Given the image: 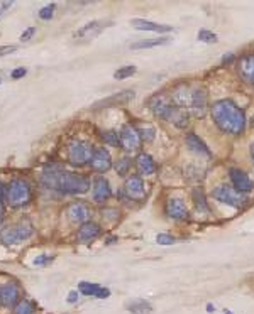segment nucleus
<instances>
[{"label":"nucleus","mask_w":254,"mask_h":314,"mask_svg":"<svg viewBox=\"0 0 254 314\" xmlns=\"http://www.w3.org/2000/svg\"><path fill=\"white\" fill-rule=\"evenodd\" d=\"M212 117L219 125V129L230 135H239L246 129L244 112L230 100H221L212 105Z\"/></svg>","instance_id":"nucleus-1"},{"label":"nucleus","mask_w":254,"mask_h":314,"mask_svg":"<svg viewBox=\"0 0 254 314\" xmlns=\"http://www.w3.org/2000/svg\"><path fill=\"white\" fill-rule=\"evenodd\" d=\"M43 183L48 188L60 189L68 194H83L90 188V179L75 172H44Z\"/></svg>","instance_id":"nucleus-2"},{"label":"nucleus","mask_w":254,"mask_h":314,"mask_svg":"<svg viewBox=\"0 0 254 314\" xmlns=\"http://www.w3.org/2000/svg\"><path fill=\"white\" fill-rule=\"evenodd\" d=\"M31 200V186L24 179H14L9 184L7 203L10 206H22Z\"/></svg>","instance_id":"nucleus-3"},{"label":"nucleus","mask_w":254,"mask_h":314,"mask_svg":"<svg viewBox=\"0 0 254 314\" xmlns=\"http://www.w3.org/2000/svg\"><path fill=\"white\" fill-rule=\"evenodd\" d=\"M32 223L29 220H21L19 223L10 226V228H5L2 233H0V240L4 243H21L27 240L29 237L32 235Z\"/></svg>","instance_id":"nucleus-4"},{"label":"nucleus","mask_w":254,"mask_h":314,"mask_svg":"<svg viewBox=\"0 0 254 314\" xmlns=\"http://www.w3.org/2000/svg\"><path fill=\"white\" fill-rule=\"evenodd\" d=\"M213 198L222 203H226L229 206H234V208H242L246 205L247 198L244 193H241L234 188V186H227V184H221L213 189Z\"/></svg>","instance_id":"nucleus-5"},{"label":"nucleus","mask_w":254,"mask_h":314,"mask_svg":"<svg viewBox=\"0 0 254 314\" xmlns=\"http://www.w3.org/2000/svg\"><path fill=\"white\" fill-rule=\"evenodd\" d=\"M94 152V145L83 141H75L68 147V157H70V162L75 166H83L86 162H90Z\"/></svg>","instance_id":"nucleus-6"},{"label":"nucleus","mask_w":254,"mask_h":314,"mask_svg":"<svg viewBox=\"0 0 254 314\" xmlns=\"http://www.w3.org/2000/svg\"><path fill=\"white\" fill-rule=\"evenodd\" d=\"M149 108H151V112L156 115V117L163 119V120H168L170 113L173 112V108L176 107L175 103H173L171 96L170 95H165V93H158V95H154L149 98Z\"/></svg>","instance_id":"nucleus-7"},{"label":"nucleus","mask_w":254,"mask_h":314,"mask_svg":"<svg viewBox=\"0 0 254 314\" xmlns=\"http://www.w3.org/2000/svg\"><path fill=\"white\" fill-rule=\"evenodd\" d=\"M119 144L125 152H134L141 145V135L137 129L132 125H124L122 130L119 132Z\"/></svg>","instance_id":"nucleus-8"},{"label":"nucleus","mask_w":254,"mask_h":314,"mask_svg":"<svg viewBox=\"0 0 254 314\" xmlns=\"http://www.w3.org/2000/svg\"><path fill=\"white\" fill-rule=\"evenodd\" d=\"M111 22L107 21H94V22H88V24H85L80 31L75 32L73 39L77 41V43H88V41L95 39L99 34L105 29Z\"/></svg>","instance_id":"nucleus-9"},{"label":"nucleus","mask_w":254,"mask_h":314,"mask_svg":"<svg viewBox=\"0 0 254 314\" xmlns=\"http://www.w3.org/2000/svg\"><path fill=\"white\" fill-rule=\"evenodd\" d=\"M124 191H125V194L131 198V200H136V201H142L144 196H146V188H144V183H142V179L139 176L127 178Z\"/></svg>","instance_id":"nucleus-10"},{"label":"nucleus","mask_w":254,"mask_h":314,"mask_svg":"<svg viewBox=\"0 0 254 314\" xmlns=\"http://www.w3.org/2000/svg\"><path fill=\"white\" fill-rule=\"evenodd\" d=\"M92 169L99 171V172H105L112 167V157L108 154L107 149H95L94 155H92L90 161Z\"/></svg>","instance_id":"nucleus-11"},{"label":"nucleus","mask_w":254,"mask_h":314,"mask_svg":"<svg viewBox=\"0 0 254 314\" xmlns=\"http://www.w3.org/2000/svg\"><path fill=\"white\" fill-rule=\"evenodd\" d=\"M230 181H232V186L241 193H249V191L254 189V183L249 179L246 172H242L241 169H230Z\"/></svg>","instance_id":"nucleus-12"},{"label":"nucleus","mask_w":254,"mask_h":314,"mask_svg":"<svg viewBox=\"0 0 254 314\" xmlns=\"http://www.w3.org/2000/svg\"><path fill=\"white\" fill-rule=\"evenodd\" d=\"M92 217L90 208L83 205V203H73V205L68 208V218H70L71 223H86L88 218Z\"/></svg>","instance_id":"nucleus-13"},{"label":"nucleus","mask_w":254,"mask_h":314,"mask_svg":"<svg viewBox=\"0 0 254 314\" xmlns=\"http://www.w3.org/2000/svg\"><path fill=\"white\" fill-rule=\"evenodd\" d=\"M166 214L173 220H183V218H187L188 208L180 198H171V200H168V203H166Z\"/></svg>","instance_id":"nucleus-14"},{"label":"nucleus","mask_w":254,"mask_h":314,"mask_svg":"<svg viewBox=\"0 0 254 314\" xmlns=\"http://www.w3.org/2000/svg\"><path fill=\"white\" fill-rule=\"evenodd\" d=\"M17 299H19V289L15 284H5L0 287V304L4 307L17 306Z\"/></svg>","instance_id":"nucleus-15"},{"label":"nucleus","mask_w":254,"mask_h":314,"mask_svg":"<svg viewBox=\"0 0 254 314\" xmlns=\"http://www.w3.org/2000/svg\"><path fill=\"white\" fill-rule=\"evenodd\" d=\"M238 69H239V74H241L242 80L254 85V54L242 56L239 60Z\"/></svg>","instance_id":"nucleus-16"},{"label":"nucleus","mask_w":254,"mask_h":314,"mask_svg":"<svg viewBox=\"0 0 254 314\" xmlns=\"http://www.w3.org/2000/svg\"><path fill=\"white\" fill-rule=\"evenodd\" d=\"M112 194V191H111V186H108L107 183V179L105 178H95V181H94V200L97 203H103V201H107L108 198H111Z\"/></svg>","instance_id":"nucleus-17"},{"label":"nucleus","mask_w":254,"mask_h":314,"mask_svg":"<svg viewBox=\"0 0 254 314\" xmlns=\"http://www.w3.org/2000/svg\"><path fill=\"white\" fill-rule=\"evenodd\" d=\"M100 235V226L97 225V223H92V222H86L83 223L82 226H80V230H78V242H82V243H88L92 240H95L97 237Z\"/></svg>","instance_id":"nucleus-18"},{"label":"nucleus","mask_w":254,"mask_h":314,"mask_svg":"<svg viewBox=\"0 0 254 314\" xmlns=\"http://www.w3.org/2000/svg\"><path fill=\"white\" fill-rule=\"evenodd\" d=\"M205 112H207V91L197 86V95H195L193 105L188 113H192L193 117H204Z\"/></svg>","instance_id":"nucleus-19"},{"label":"nucleus","mask_w":254,"mask_h":314,"mask_svg":"<svg viewBox=\"0 0 254 314\" xmlns=\"http://www.w3.org/2000/svg\"><path fill=\"white\" fill-rule=\"evenodd\" d=\"M131 24L134 26L137 31H153V32H171V26H163V24H156L151 21H144V19H132Z\"/></svg>","instance_id":"nucleus-20"},{"label":"nucleus","mask_w":254,"mask_h":314,"mask_svg":"<svg viewBox=\"0 0 254 314\" xmlns=\"http://www.w3.org/2000/svg\"><path fill=\"white\" fill-rule=\"evenodd\" d=\"M125 309L132 314H151L153 306L146 299H129L125 302Z\"/></svg>","instance_id":"nucleus-21"},{"label":"nucleus","mask_w":254,"mask_h":314,"mask_svg":"<svg viewBox=\"0 0 254 314\" xmlns=\"http://www.w3.org/2000/svg\"><path fill=\"white\" fill-rule=\"evenodd\" d=\"M166 122H171V124H175L178 129H185V127L188 125V122H190V113L187 112V110L180 108V107H175Z\"/></svg>","instance_id":"nucleus-22"},{"label":"nucleus","mask_w":254,"mask_h":314,"mask_svg":"<svg viewBox=\"0 0 254 314\" xmlns=\"http://www.w3.org/2000/svg\"><path fill=\"white\" fill-rule=\"evenodd\" d=\"M136 166H137V169H139V172L144 174V176L154 174V171H156V164H154L153 157L149 154H139V155H137Z\"/></svg>","instance_id":"nucleus-23"},{"label":"nucleus","mask_w":254,"mask_h":314,"mask_svg":"<svg viewBox=\"0 0 254 314\" xmlns=\"http://www.w3.org/2000/svg\"><path fill=\"white\" fill-rule=\"evenodd\" d=\"M187 145L193 150V152L202 154V155H210L209 147H207L204 141H202L198 135H195V133H188L187 135Z\"/></svg>","instance_id":"nucleus-24"},{"label":"nucleus","mask_w":254,"mask_h":314,"mask_svg":"<svg viewBox=\"0 0 254 314\" xmlns=\"http://www.w3.org/2000/svg\"><path fill=\"white\" fill-rule=\"evenodd\" d=\"M168 37H161V39H151V41H141V43H132L131 49H148V48H158V46L168 44Z\"/></svg>","instance_id":"nucleus-25"},{"label":"nucleus","mask_w":254,"mask_h":314,"mask_svg":"<svg viewBox=\"0 0 254 314\" xmlns=\"http://www.w3.org/2000/svg\"><path fill=\"white\" fill-rule=\"evenodd\" d=\"M78 289L80 292L83 296H97V292L100 290V286H97V284H92V282H80L78 284Z\"/></svg>","instance_id":"nucleus-26"},{"label":"nucleus","mask_w":254,"mask_h":314,"mask_svg":"<svg viewBox=\"0 0 254 314\" xmlns=\"http://www.w3.org/2000/svg\"><path fill=\"white\" fill-rule=\"evenodd\" d=\"M134 73H136V66L127 65V66L119 68L117 71L114 73V78H115V80H125V78L132 76V74H134Z\"/></svg>","instance_id":"nucleus-27"},{"label":"nucleus","mask_w":254,"mask_h":314,"mask_svg":"<svg viewBox=\"0 0 254 314\" xmlns=\"http://www.w3.org/2000/svg\"><path fill=\"white\" fill-rule=\"evenodd\" d=\"M131 167V161L127 159V157H122V159H119L117 162H115V171H117L120 176H125L127 171H129Z\"/></svg>","instance_id":"nucleus-28"},{"label":"nucleus","mask_w":254,"mask_h":314,"mask_svg":"<svg viewBox=\"0 0 254 314\" xmlns=\"http://www.w3.org/2000/svg\"><path fill=\"white\" fill-rule=\"evenodd\" d=\"M15 314H34V307L29 301H21L15 306Z\"/></svg>","instance_id":"nucleus-29"},{"label":"nucleus","mask_w":254,"mask_h":314,"mask_svg":"<svg viewBox=\"0 0 254 314\" xmlns=\"http://www.w3.org/2000/svg\"><path fill=\"white\" fill-rule=\"evenodd\" d=\"M198 39L204 41V43H217V36L210 31H205V29H202L198 32Z\"/></svg>","instance_id":"nucleus-30"},{"label":"nucleus","mask_w":254,"mask_h":314,"mask_svg":"<svg viewBox=\"0 0 254 314\" xmlns=\"http://www.w3.org/2000/svg\"><path fill=\"white\" fill-rule=\"evenodd\" d=\"M102 139L111 145H119V133L115 132H103Z\"/></svg>","instance_id":"nucleus-31"},{"label":"nucleus","mask_w":254,"mask_h":314,"mask_svg":"<svg viewBox=\"0 0 254 314\" xmlns=\"http://www.w3.org/2000/svg\"><path fill=\"white\" fill-rule=\"evenodd\" d=\"M156 242H158L159 245H173V243L176 242V238L171 237V235L161 233V235H158V238H156Z\"/></svg>","instance_id":"nucleus-32"},{"label":"nucleus","mask_w":254,"mask_h":314,"mask_svg":"<svg viewBox=\"0 0 254 314\" xmlns=\"http://www.w3.org/2000/svg\"><path fill=\"white\" fill-rule=\"evenodd\" d=\"M53 10H55V5H48V7L39 10V17H41L43 21H49L51 17H53Z\"/></svg>","instance_id":"nucleus-33"},{"label":"nucleus","mask_w":254,"mask_h":314,"mask_svg":"<svg viewBox=\"0 0 254 314\" xmlns=\"http://www.w3.org/2000/svg\"><path fill=\"white\" fill-rule=\"evenodd\" d=\"M139 135H142L144 141H148V142L153 141V139H154V129H153V127H144V129H141Z\"/></svg>","instance_id":"nucleus-34"},{"label":"nucleus","mask_w":254,"mask_h":314,"mask_svg":"<svg viewBox=\"0 0 254 314\" xmlns=\"http://www.w3.org/2000/svg\"><path fill=\"white\" fill-rule=\"evenodd\" d=\"M34 32H36V27H29V29H26V31L22 32L21 41H22V43H24V41H29V39H31V37L34 36Z\"/></svg>","instance_id":"nucleus-35"},{"label":"nucleus","mask_w":254,"mask_h":314,"mask_svg":"<svg viewBox=\"0 0 254 314\" xmlns=\"http://www.w3.org/2000/svg\"><path fill=\"white\" fill-rule=\"evenodd\" d=\"M193 196H195V200H197V206H198V208L202 206L204 209H207V206H205V200H204V194L200 193V196H198V191H195Z\"/></svg>","instance_id":"nucleus-36"},{"label":"nucleus","mask_w":254,"mask_h":314,"mask_svg":"<svg viewBox=\"0 0 254 314\" xmlns=\"http://www.w3.org/2000/svg\"><path fill=\"white\" fill-rule=\"evenodd\" d=\"M15 49H17L15 46H0V57L9 54V52H14Z\"/></svg>","instance_id":"nucleus-37"},{"label":"nucleus","mask_w":254,"mask_h":314,"mask_svg":"<svg viewBox=\"0 0 254 314\" xmlns=\"http://www.w3.org/2000/svg\"><path fill=\"white\" fill-rule=\"evenodd\" d=\"M26 69L24 68H17V69H14L12 71V80H19V78H22V76H26Z\"/></svg>","instance_id":"nucleus-38"},{"label":"nucleus","mask_w":254,"mask_h":314,"mask_svg":"<svg viewBox=\"0 0 254 314\" xmlns=\"http://www.w3.org/2000/svg\"><path fill=\"white\" fill-rule=\"evenodd\" d=\"M7 191H9V186H5L4 183H0V201L7 200Z\"/></svg>","instance_id":"nucleus-39"},{"label":"nucleus","mask_w":254,"mask_h":314,"mask_svg":"<svg viewBox=\"0 0 254 314\" xmlns=\"http://www.w3.org/2000/svg\"><path fill=\"white\" fill-rule=\"evenodd\" d=\"M108 296H111V290L105 289V287H100V290L97 292V298H99V299H107Z\"/></svg>","instance_id":"nucleus-40"},{"label":"nucleus","mask_w":254,"mask_h":314,"mask_svg":"<svg viewBox=\"0 0 254 314\" xmlns=\"http://www.w3.org/2000/svg\"><path fill=\"white\" fill-rule=\"evenodd\" d=\"M49 260H53V257H49V255H48V257H39V259H36V260H34V264H36V265H44V264H48Z\"/></svg>","instance_id":"nucleus-41"},{"label":"nucleus","mask_w":254,"mask_h":314,"mask_svg":"<svg viewBox=\"0 0 254 314\" xmlns=\"http://www.w3.org/2000/svg\"><path fill=\"white\" fill-rule=\"evenodd\" d=\"M78 298H80L78 292H75V290H73V292H70V296H68V302H77Z\"/></svg>","instance_id":"nucleus-42"},{"label":"nucleus","mask_w":254,"mask_h":314,"mask_svg":"<svg viewBox=\"0 0 254 314\" xmlns=\"http://www.w3.org/2000/svg\"><path fill=\"white\" fill-rule=\"evenodd\" d=\"M215 311V306H212V304H207V312H213Z\"/></svg>","instance_id":"nucleus-43"},{"label":"nucleus","mask_w":254,"mask_h":314,"mask_svg":"<svg viewBox=\"0 0 254 314\" xmlns=\"http://www.w3.org/2000/svg\"><path fill=\"white\" fill-rule=\"evenodd\" d=\"M2 220H4V206L0 205V223H2Z\"/></svg>","instance_id":"nucleus-44"},{"label":"nucleus","mask_w":254,"mask_h":314,"mask_svg":"<svg viewBox=\"0 0 254 314\" xmlns=\"http://www.w3.org/2000/svg\"><path fill=\"white\" fill-rule=\"evenodd\" d=\"M251 157H252V162H254V144L251 145Z\"/></svg>","instance_id":"nucleus-45"},{"label":"nucleus","mask_w":254,"mask_h":314,"mask_svg":"<svg viewBox=\"0 0 254 314\" xmlns=\"http://www.w3.org/2000/svg\"><path fill=\"white\" fill-rule=\"evenodd\" d=\"M252 125H254V117H252Z\"/></svg>","instance_id":"nucleus-46"}]
</instances>
